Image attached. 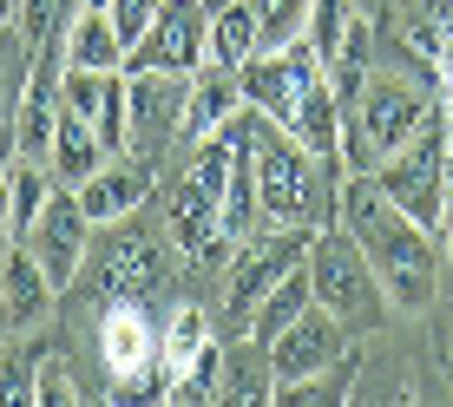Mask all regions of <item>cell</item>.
Returning <instances> with one entry per match:
<instances>
[{
  "label": "cell",
  "instance_id": "cb8c5ba5",
  "mask_svg": "<svg viewBox=\"0 0 453 407\" xmlns=\"http://www.w3.org/2000/svg\"><path fill=\"white\" fill-rule=\"evenodd\" d=\"M349 388H355V355H342V362H329L322 374H303V381H276V395H270V401H283V407H329V401H349Z\"/></svg>",
  "mask_w": 453,
  "mask_h": 407
},
{
  "label": "cell",
  "instance_id": "1f68e13d",
  "mask_svg": "<svg viewBox=\"0 0 453 407\" xmlns=\"http://www.w3.org/2000/svg\"><path fill=\"white\" fill-rule=\"evenodd\" d=\"M0 401H34V362H0Z\"/></svg>",
  "mask_w": 453,
  "mask_h": 407
},
{
  "label": "cell",
  "instance_id": "83f0119b",
  "mask_svg": "<svg viewBox=\"0 0 453 407\" xmlns=\"http://www.w3.org/2000/svg\"><path fill=\"white\" fill-rule=\"evenodd\" d=\"M217 395H224V349L211 342V349L197 355V362L184 368L178 381H171V395H165V401H217Z\"/></svg>",
  "mask_w": 453,
  "mask_h": 407
},
{
  "label": "cell",
  "instance_id": "f546056e",
  "mask_svg": "<svg viewBox=\"0 0 453 407\" xmlns=\"http://www.w3.org/2000/svg\"><path fill=\"white\" fill-rule=\"evenodd\" d=\"M34 401H46V407H73V401H86V395H80V381L66 374V362H59V355L34 362Z\"/></svg>",
  "mask_w": 453,
  "mask_h": 407
},
{
  "label": "cell",
  "instance_id": "ac0fdd59",
  "mask_svg": "<svg viewBox=\"0 0 453 407\" xmlns=\"http://www.w3.org/2000/svg\"><path fill=\"white\" fill-rule=\"evenodd\" d=\"M283 132H289L303 151H316L322 165H342V99L329 92V73H322V80L296 99V112H289Z\"/></svg>",
  "mask_w": 453,
  "mask_h": 407
},
{
  "label": "cell",
  "instance_id": "5b68a950",
  "mask_svg": "<svg viewBox=\"0 0 453 407\" xmlns=\"http://www.w3.org/2000/svg\"><path fill=\"white\" fill-rule=\"evenodd\" d=\"M427 112L434 105L420 99L408 80H374L368 73V86L355 92V105H342V165L349 171L388 165L420 125H427Z\"/></svg>",
  "mask_w": 453,
  "mask_h": 407
},
{
  "label": "cell",
  "instance_id": "6da1fadb",
  "mask_svg": "<svg viewBox=\"0 0 453 407\" xmlns=\"http://www.w3.org/2000/svg\"><path fill=\"white\" fill-rule=\"evenodd\" d=\"M342 211H349V237L362 243V257L374 263L388 303L395 309H427L441 296V243H434L427 224H414L401 204L381 197V184L368 171H355L349 191H342Z\"/></svg>",
  "mask_w": 453,
  "mask_h": 407
},
{
  "label": "cell",
  "instance_id": "3957f363",
  "mask_svg": "<svg viewBox=\"0 0 453 407\" xmlns=\"http://www.w3.org/2000/svg\"><path fill=\"white\" fill-rule=\"evenodd\" d=\"M368 178L381 184L388 204H401L414 224H427L434 237H441L447 204H453V112H427V125H420L388 165H374Z\"/></svg>",
  "mask_w": 453,
  "mask_h": 407
},
{
  "label": "cell",
  "instance_id": "d590c367",
  "mask_svg": "<svg viewBox=\"0 0 453 407\" xmlns=\"http://www.w3.org/2000/svg\"><path fill=\"white\" fill-rule=\"evenodd\" d=\"M0 263H7V257H0Z\"/></svg>",
  "mask_w": 453,
  "mask_h": 407
},
{
  "label": "cell",
  "instance_id": "4fadbf2b",
  "mask_svg": "<svg viewBox=\"0 0 453 407\" xmlns=\"http://www.w3.org/2000/svg\"><path fill=\"white\" fill-rule=\"evenodd\" d=\"M59 99H66V112H80L92 132L112 145V158L125 151V99H132V80L119 73H92V66H66L59 73Z\"/></svg>",
  "mask_w": 453,
  "mask_h": 407
},
{
  "label": "cell",
  "instance_id": "836d02e7",
  "mask_svg": "<svg viewBox=\"0 0 453 407\" xmlns=\"http://www.w3.org/2000/svg\"><path fill=\"white\" fill-rule=\"evenodd\" d=\"M0 20H13V0H0Z\"/></svg>",
  "mask_w": 453,
  "mask_h": 407
},
{
  "label": "cell",
  "instance_id": "277c9868",
  "mask_svg": "<svg viewBox=\"0 0 453 407\" xmlns=\"http://www.w3.org/2000/svg\"><path fill=\"white\" fill-rule=\"evenodd\" d=\"M309 283H316V303L329 316H342L349 335H374V328H388V316H395L374 263L362 257V243L349 230H316V243H309Z\"/></svg>",
  "mask_w": 453,
  "mask_h": 407
},
{
  "label": "cell",
  "instance_id": "ba28073f",
  "mask_svg": "<svg viewBox=\"0 0 453 407\" xmlns=\"http://www.w3.org/2000/svg\"><path fill=\"white\" fill-rule=\"evenodd\" d=\"M125 151L145 165H165L171 145H184V80L191 73H125Z\"/></svg>",
  "mask_w": 453,
  "mask_h": 407
},
{
  "label": "cell",
  "instance_id": "9c48e42d",
  "mask_svg": "<svg viewBox=\"0 0 453 407\" xmlns=\"http://www.w3.org/2000/svg\"><path fill=\"white\" fill-rule=\"evenodd\" d=\"M322 80V59L316 46L296 34L289 46H263V53H250L237 66V86H243V105H257V112H270L276 125H289L296 99H303L309 86Z\"/></svg>",
  "mask_w": 453,
  "mask_h": 407
},
{
  "label": "cell",
  "instance_id": "4316f807",
  "mask_svg": "<svg viewBox=\"0 0 453 407\" xmlns=\"http://www.w3.org/2000/svg\"><path fill=\"white\" fill-rule=\"evenodd\" d=\"M80 13V0H13V27H20V46H40L66 34V20Z\"/></svg>",
  "mask_w": 453,
  "mask_h": 407
},
{
  "label": "cell",
  "instance_id": "4dcf8cb0",
  "mask_svg": "<svg viewBox=\"0 0 453 407\" xmlns=\"http://www.w3.org/2000/svg\"><path fill=\"white\" fill-rule=\"evenodd\" d=\"M112 27H119V40H125V53H132L138 40H145V27H151V13H158V0H112Z\"/></svg>",
  "mask_w": 453,
  "mask_h": 407
},
{
  "label": "cell",
  "instance_id": "603a6c76",
  "mask_svg": "<svg viewBox=\"0 0 453 407\" xmlns=\"http://www.w3.org/2000/svg\"><path fill=\"white\" fill-rule=\"evenodd\" d=\"M250 53H263L257 7H250V0H217V7H211V59H224V66H243Z\"/></svg>",
  "mask_w": 453,
  "mask_h": 407
},
{
  "label": "cell",
  "instance_id": "7c38bea8",
  "mask_svg": "<svg viewBox=\"0 0 453 407\" xmlns=\"http://www.w3.org/2000/svg\"><path fill=\"white\" fill-rule=\"evenodd\" d=\"M99 362L112 374L119 388H138L151 368H158V328H151L145 303H132V296H112L99 316Z\"/></svg>",
  "mask_w": 453,
  "mask_h": 407
},
{
  "label": "cell",
  "instance_id": "2e32d148",
  "mask_svg": "<svg viewBox=\"0 0 453 407\" xmlns=\"http://www.w3.org/2000/svg\"><path fill=\"white\" fill-rule=\"evenodd\" d=\"M237 112H243L237 66H224V59H204V66L184 80V151H191L197 138H211L217 125H230Z\"/></svg>",
  "mask_w": 453,
  "mask_h": 407
},
{
  "label": "cell",
  "instance_id": "7402d4cb",
  "mask_svg": "<svg viewBox=\"0 0 453 407\" xmlns=\"http://www.w3.org/2000/svg\"><path fill=\"white\" fill-rule=\"evenodd\" d=\"M309 303H316V283H309V263H303V270H289L283 283H276V289H270V296L257 303V316L243 322V335L257 342V349H270V342L283 335V328H289L296 316H303Z\"/></svg>",
  "mask_w": 453,
  "mask_h": 407
},
{
  "label": "cell",
  "instance_id": "484cf974",
  "mask_svg": "<svg viewBox=\"0 0 453 407\" xmlns=\"http://www.w3.org/2000/svg\"><path fill=\"white\" fill-rule=\"evenodd\" d=\"M7 178H13V243L34 230V217H40V204L53 197V171L46 165H34V158H7Z\"/></svg>",
  "mask_w": 453,
  "mask_h": 407
},
{
  "label": "cell",
  "instance_id": "30bf717a",
  "mask_svg": "<svg viewBox=\"0 0 453 407\" xmlns=\"http://www.w3.org/2000/svg\"><path fill=\"white\" fill-rule=\"evenodd\" d=\"M86 230H92V217L80 211V191L73 184H53V197L40 204V217H34V230H27V250L40 257V270L53 276L59 289L73 283V276L86 270Z\"/></svg>",
  "mask_w": 453,
  "mask_h": 407
},
{
  "label": "cell",
  "instance_id": "44dd1931",
  "mask_svg": "<svg viewBox=\"0 0 453 407\" xmlns=\"http://www.w3.org/2000/svg\"><path fill=\"white\" fill-rule=\"evenodd\" d=\"M204 349H211V316H204L197 303H178V309H171V322L158 328V374H165V395H171V381H178V374L191 368Z\"/></svg>",
  "mask_w": 453,
  "mask_h": 407
},
{
  "label": "cell",
  "instance_id": "e0dca14e",
  "mask_svg": "<svg viewBox=\"0 0 453 407\" xmlns=\"http://www.w3.org/2000/svg\"><path fill=\"white\" fill-rule=\"evenodd\" d=\"M158 289H171V250L158 237H119V250L105 257V303L112 296H132V303H151Z\"/></svg>",
  "mask_w": 453,
  "mask_h": 407
},
{
  "label": "cell",
  "instance_id": "ffe728a7",
  "mask_svg": "<svg viewBox=\"0 0 453 407\" xmlns=\"http://www.w3.org/2000/svg\"><path fill=\"white\" fill-rule=\"evenodd\" d=\"M66 66H92V73H119L125 66V40L105 7H80L66 20Z\"/></svg>",
  "mask_w": 453,
  "mask_h": 407
},
{
  "label": "cell",
  "instance_id": "52a82bcc",
  "mask_svg": "<svg viewBox=\"0 0 453 407\" xmlns=\"http://www.w3.org/2000/svg\"><path fill=\"white\" fill-rule=\"evenodd\" d=\"M211 59V0H158L145 40L125 53V73H197Z\"/></svg>",
  "mask_w": 453,
  "mask_h": 407
},
{
  "label": "cell",
  "instance_id": "d4e9b609",
  "mask_svg": "<svg viewBox=\"0 0 453 407\" xmlns=\"http://www.w3.org/2000/svg\"><path fill=\"white\" fill-rule=\"evenodd\" d=\"M362 20L355 13V0H309V20H303V40L316 46V59H322V73H329V59L342 53V40H349V27Z\"/></svg>",
  "mask_w": 453,
  "mask_h": 407
},
{
  "label": "cell",
  "instance_id": "d6a6232c",
  "mask_svg": "<svg viewBox=\"0 0 453 407\" xmlns=\"http://www.w3.org/2000/svg\"><path fill=\"white\" fill-rule=\"evenodd\" d=\"M0 243H13V178L0 165Z\"/></svg>",
  "mask_w": 453,
  "mask_h": 407
},
{
  "label": "cell",
  "instance_id": "d6986e66",
  "mask_svg": "<svg viewBox=\"0 0 453 407\" xmlns=\"http://www.w3.org/2000/svg\"><path fill=\"white\" fill-rule=\"evenodd\" d=\"M105 158H112V145H105V138L92 132V125H86L80 112H59V125H53V145H46V171H53L59 184H73V191H80V184H86Z\"/></svg>",
  "mask_w": 453,
  "mask_h": 407
},
{
  "label": "cell",
  "instance_id": "e575fe53",
  "mask_svg": "<svg viewBox=\"0 0 453 407\" xmlns=\"http://www.w3.org/2000/svg\"><path fill=\"white\" fill-rule=\"evenodd\" d=\"M80 7H112V0H80Z\"/></svg>",
  "mask_w": 453,
  "mask_h": 407
},
{
  "label": "cell",
  "instance_id": "9a60e30c",
  "mask_svg": "<svg viewBox=\"0 0 453 407\" xmlns=\"http://www.w3.org/2000/svg\"><path fill=\"white\" fill-rule=\"evenodd\" d=\"M151 171L158 165H145V158H105L99 171H92V178L80 184V211L92 217V230L99 224H125V217L151 197Z\"/></svg>",
  "mask_w": 453,
  "mask_h": 407
},
{
  "label": "cell",
  "instance_id": "f1b7e54d",
  "mask_svg": "<svg viewBox=\"0 0 453 407\" xmlns=\"http://www.w3.org/2000/svg\"><path fill=\"white\" fill-rule=\"evenodd\" d=\"M257 7V27H263V46H289L309 20V0H250Z\"/></svg>",
  "mask_w": 453,
  "mask_h": 407
},
{
  "label": "cell",
  "instance_id": "8fae6325",
  "mask_svg": "<svg viewBox=\"0 0 453 407\" xmlns=\"http://www.w3.org/2000/svg\"><path fill=\"white\" fill-rule=\"evenodd\" d=\"M342 355H349V328H342V316H329L322 303H309L303 316L270 342V388L276 381H303V374H322L329 362H342Z\"/></svg>",
  "mask_w": 453,
  "mask_h": 407
},
{
  "label": "cell",
  "instance_id": "5bb4252c",
  "mask_svg": "<svg viewBox=\"0 0 453 407\" xmlns=\"http://www.w3.org/2000/svg\"><path fill=\"white\" fill-rule=\"evenodd\" d=\"M59 283L40 270V257L27 243H7V263H0V328L7 335H34V328L53 316Z\"/></svg>",
  "mask_w": 453,
  "mask_h": 407
},
{
  "label": "cell",
  "instance_id": "8992f818",
  "mask_svg": "<svg viewBox=\"0 0 453 407\" xmlns=\"http://www.w3.org/2000/svg\"><path fill=\"white\" fill-rule=\"evenodd\" d=\"M309 243H316V230L309 224H270L263 237L237 243V263H230V283H224V316L230 322H250L257 316V303L283 283L289 270H303L309 263Z\"/></svg>",
  "mask_w": 453,
  "mask_h": 407
},
{
  "label": "cell",
  "instance_id": "7a4b0ae2",
  "mask_svg": "<svg viewBox=\"0 0 453 407\" xmlns=\"http://www.w3.org/2000/svg\"><path fill=\"white\" fill-rule=\"evenodd\" d=\"M250 132H257V197H263V224H309L322 230L329 217V178L322 158L303 151L270 112L250 105Z\"/></svg>",
  "mask_w": 453,
  "mask_h": 407
}]
</instances>
